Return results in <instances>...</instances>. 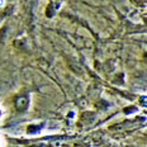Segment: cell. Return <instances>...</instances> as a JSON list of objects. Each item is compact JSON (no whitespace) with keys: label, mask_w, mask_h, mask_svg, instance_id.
Returning a JSON list of instances; mask_svg holds the SVG:
<instances>
[{"label":"cell","mask_w":147,"mask_h":147,"mask_svg":"<svg viewBox=\"0 0 147 147\" xmlns=\"http://www.w3.org/2000/svg\"><path fill=\"white\" fill-rule=\"evenodd\" d=\"M7 146V140H5V137L3 136L1 133H0V147H5Z\"/></svg>","instance_id":"6da1fadb"},{"label":"cell","mask_w":147,"mask_h":147,"mask_svg":"<svg viewBox=\"0 0 147 147\" xmlns=\"http://www.w3.org/2000/svg\"><path fill=\"white\" fill-rule=\"evenodd\" d=\"M5 5V0H0V7H4Z\"/></svg>","instance_id":"7a4b0ae2"}]
</instances>
